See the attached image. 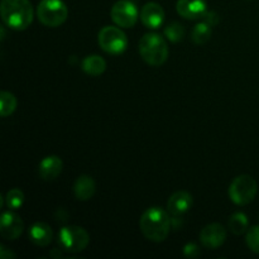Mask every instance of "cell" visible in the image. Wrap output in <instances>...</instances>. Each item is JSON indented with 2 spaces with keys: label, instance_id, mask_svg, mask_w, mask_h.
<instances>
[{
  "label": "cell",
  "instance_id": "25",
  "mask_svg": "<svg viewBox=\"0 0 259 259\" xmlns=\"http://www.w3.org/2000/svg\"><path fill=\"white\" fill-rule=\"evenodd\" d=\"M204 22L207 23L210 27H215L219 23V15L215 12H206V14L204 15Z\"/></svg>",
  "mask_w": 259,
  "mask_h": 259
},
{
  "label": "cell",
  "instance_id": "16",
  "mask_svg": "<svg viewBox=\"0 0 259 259\" xmlns=\"http://www.w3.org/2000/svg\"><path fill=\"white\" fill-rule=\"evenodd\" d=\"M96 191V184L94 179L88 175L77 177L73 185V192H75L76 199L80 201H88L94 196Z\"/></svg>",
  "mask_w": 259,
  "mask_h": 259
},
{
  "label": "cell",
  "instance_id": "14",
  "mask_svg": "<svg viewBox=\"0 0 259 259\" xmlns=\"http://www.w3.org/2000/svg\"><path fill=\"white\" fill-rule=\"evenodd\" d=\"M62 159L57 156H47L40 161L39 175L45 181H52L57 179L62 172Z\"/></svg>",
  "mask_w": 259,
  "mask_h": 259
},
{
  "label": "cell",
  "instance_id": "9",
  "mask_svg": "<svg viewBox=\"0 0 259 259\" xmlns=\"http://www.w3.org/2000/svg\"><path fill=\"white\" fill-rule=\"evenodd\" d=\"M24 229V223L12 211L3 212L0 219V234L7 240H15L20 237Z\"/></svg>",
  "mask_w": 259,
  "mask_h": 259
},
{
  "label": "cell",
  "instance_id": "6",
  "mask_svg": "<svg viewBox=\"0 0 259 259\" xmlns=\"http://www.w3.org/2000/svg\"><path fill=\"white\" fill-rule=\"evenodd\" d=\"M58 242H60L61 248L66 252L78 253L88 248L90 243V235L81 227H76V225L63 227L58 233Z\"/></svg>",
  "mask_w": 259,
  "mask_h": 259
},
{
  "label": "cell",
  "instance_id": "12",
  "mask_svg": "<svg viewBox=\"0 0 259 259\" xmlns=\"http://www.w3.org/2000/svg\"><path fill=\"white\" fill-rule=\"evenodd\" d=\"M141 19L142 23L146 25L147 28L151 29H157L162 25L164 20V10L158 3H147L141 12Z\"/></svg>",
  "mask_w": 259,
  "mask_h": 259
},
{
  "label": "cell",
  "instance_id": "23",
  "mask_svg": "<svg viewBox=\"0 0 259 259\" xmlns=\"http://www.w3.org/2000/svg\"><path fill=\"white\" fill-rule=\"evenodd\" d=\"M245 242H247L248 248L252 252L259 254V225L250 228L247 232V237H245Z\"/></svg>",
  "mask_w": 259,
  "mask_h": 259
},
{
  "label": "cell",
  "instance_id": "2",
  "mask_svg": "<svg viewBox=\"0 0 259 259\" xmlns=\"http://www.w3.org/2000/svg\"><path fill=\"white\" fill-rule=\"evenodd\" d=\"M2 19L14 30L27 29L33 22V7L29 0H2Z\"/></svg>",
  "mask_w": 259,
  "mask_h": 259
},
{
  "label": "cell",
  "instance_id": "4",
  "mask_svg": "<svg viewBox=\"0 0 259 259\" xmlns=\"http://www.w3.org/2000/svg\"><path fill=\"white\" fill-rule=\"evenodd\" d=\"M37 17L46 27L56 28L66 22L68 9L62 0H42L37 7Z\"/></svg>",
  "mask_w": 259,
  "mask_h": 259
},
{
  "label": "cell",
  "instance_id": "26",
  "mask_svg": "<svg viewBox=\"0 0 259 259\" xmlns=\"http://www.w3.org/2000/svg\"><path fill=\"white\" fill-rule=\"evenodd\" d=\"M0 257L2 259H10V258H15V254L12 252H8L7 248L5 247H0Z\"/></svg>",
  "mask_w": 259,
  "mask_h": 259
},
{
  "label": "cell",
  "instance_id": "19",
  "mask_svg": "<svg viewBox=\"0 0 259 259\" xmlns=\"http://www.w3.org/2000/svg\"><path fill=\"white\" fill-rule=\"evenodd\" d=\"M249 227V220H248L247 215L243 212H235L230 217L229 219V229L232 230L233 234L242 235L244 234Z\"/></svg>",
  "mask_w": 259,
  "mask_h": 259
},
{
  "label": "cell",
  "instance_id": "8",
  "mask_svg": "<svg viewBox=\"0 0 259 259\" xmlns=\"http://www.w3.org/2000/svg\"><path fill=\"white\" fill-rule=\"evenodd\" d=\"M111 19L118 27L132 28L138 20V9L132 0H118L111 8Z\"/></svg>",
  "mask_w": 259,
  "mask_h": 259
},
{
  "label": "cell",
  "instance_id": "21",
  "mask_svg": "<svg viewBox=\"0 0 259 259\" xmlns=\"http://www.w3.org/2000/svg\"><path fill=\"white\" fill-rule=\"evenodd\" d=\"M24 202V194L19 189H12L5 196V204L10 210H18Z\"/></svg>",
  "mask_w": 259,
  "mask_h": 259
},
{
  "label": "cell",
  "instance_id": "17",
  "mask_svg": "<svg viewBox=\"0 0 259 259\" xmlns=\"http://www.w3.org/2000/svg\"><path fill=\"white\" fill-rule=\"evenodd\" d=\"M82 70L90 76H100L105 72L106 62L98 55L88 56L82 60Z\"/></svg>",
  "mask_w": 259,
  "mask_h": 259
},
{
  "label": "cell",
  "instance_id": "27",
  "mask_svg": "<svg viewBox=\"0 0 259 259\" xmlns=\"http://www.w3.org/2000/svg\"><path fill=\"white\" fill-rule=\"evenodd\" d=\"M5 38V30H4V27H2V40H4Z\"/></svg>",
  "mask_w": 259,
  "mask_h": 259
},
{
  "label": "cell",
  "instance_id": "7",
  "mask_svg": "<svg viewBox=\"0 0 259 259\" xmlns=\"http://www.w3.org/2000/svg\"><path fill=\"white\" fill-rule=\"evenodd\" d=\"M98 42L101 50L109 55H120L128 47L125 33L118 27L106 25L99 32Z\"/></svg>",
  "mask_w": 259,
  "mask_h": 259
},
{
  "label": "cell",
  "instance_id": "11",
  "mask_svg": "<svg viewBox=\"0 0 259 259\" xmlns=\"http://www.w3.org/2000/svg\"><path fill=\"white\" fill-rule=\"evenodd\" d=\"M177 13L185 19H200L206 14L205 0H179L176 4Z\"/></svg>",
  "mask_w": 259,
  "mask_h": 259
},
{
  "label": "cell",
  "instance_id": "1",
  "mask_svg": "<svg viewBox=\"0 0 259 259\" xmlns=\"http://www.w3.org/2000/svg\"><path fill=\"white\" fill-rule=\"evenodd\" d=\"M168 214L169 212L157 206L149 207L142 214L139 228L146 239L161 243L168 237L171 230V219Z\"/></svg>",
  "mask_w": 259,
  "mask_h": 259
},
{
  "label": "cell",
  "instance_id": "24",
  "mask_svg": "<svg viewBox=\"0 0 259 259\" xmlns=\"http://www.w3.org/2000/svg\"><path fill=\"white\" fill-rule=\"evenodd\" d=\"M184 254L187 258H196L200 255V248L195 243H189L184 247Z\"/></svg>",
  "mask_w": 259,
  "mask_h": 259
},
{
  "label": "cell",
  "instance_id": "13",
  "mask_svg": "<svg viewBox=\"0 0 259 259\" xmlns=\"http://www.w3.org/2000/svg\"><path fill=\"white\" fill-rule=\"evenodd\" d=\"M194 200L187 191H177L172 195L167 202V211L172 217H181L191 209Z\"/></svg>",
  "mask_w": 259,
  "mask_h": 259
},
{
  "label": "cell",
  "instance_id": "5",
  "mask_svg": "<svg viewBox=\"0 0 259 259\" xmlns=\"http://www.w3.org/2000/svg\"><path fill=\"white\" fill-rule=\"evenodd\" d=\"M257 191V181L249 175H240L230 184L229 197L235 205L244 206L254 200Z\"/></svg>",
  "mask_w": 259,
  "mask_h": 259
},
{
  "label": "cell",
  "instance_id": "15",
  "mask_svg": "<svg viewBox=\"0 0 259 259\" xmlns=\"http://www.w3.org/2000/svg\"><path fill=\"white\" fill-rule=\"evenodd\" d=\"M29 238L38 247H47L51 244L53 238L52 229L48 224L42 222H37L30 227Z\"/></svg>",
  "mask_w": 259,
  "mask_h": 259
},
{
  "label": "cell",
  "instance_id": "10",
  "mask_svg": "<svg viewBox=\"0 0 259 259\" xmlns=\"http://www.w3.org/2000/svg\"><path fill=\"white\" fill-rule=\"evenodd\" d=\"M225 239H227V232L223 225L217 224V223L206 225L200 233V240L207 249H217L222 247Z\"/></svg>",
  "mask_w": 259,
  "mask_h": 259
},
{
  "label": "cell",
  "instance_id": "20",
  "mask_svg": "<svg viewBox=\"0 0 259 259\" xmlns=\"http://www.w3.org/2000/svg\"><path fill=\"white\" fill-rule=\"evenodd\" d=\"M210 38H211V27L207 23L201 22L195 25L191 33V39L194 40V43L199 46L205 45L206 42H209Z\"/></svg>",
  "mask_w": 259,
  "mask_h": 259
},
{
  "label": "cell",
  "instance_id": "18",
  "mask_svg": "<svg viewBox=\"0 0 259 259\" xmlns=\"http://www.w3.org/2000/svg\"><path fill=\"white\" fill-rule=\"evenodd\" d=\"M17 98L9 91H2L0 93V115L3 118L12 115L17 109Z\"/></svg>",
  "mask_w": 259,
  "mask_h": 259
},
{
  "label": "cell",
  "instance_id": "3",
  "mask_svg": "<svg viewBox=\"0 0 259 259\" xmlns=\"http://www.w3.org/2000/svg\"><path fill=\"white\" fill-rule=\"evenodd\" d=\"M168 46L164 38L157 33H147L139 40V53L142 58L153 67H159L168 58Z\"/></svg>",
  "mask_w": 259,
  "mask_h": 259
},
{
  "label": "cell",
  "instance_id": "22",
  "mask_svg": "<svg viewBox=\"0 0 259 259\" xmlns=\"http://www.w3.org/2000/svg\"><path fill=\"white\" fill-rule=\"evenodd\" d=\"M164 35H166L168 40H171V42L174 43H177L181 39H184L185 29L180 23L174 22L164 28Z\"/></svg>",
  "mask_w": 259,
  "mask_h": 259
}]
</instances>
